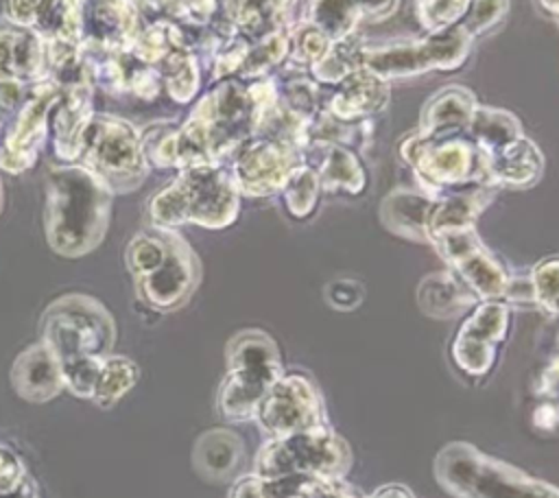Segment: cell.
Here are the masks:
<instances>
[{"label":"cell","instance_id":"1","mask_svg":"<svg viewBox=\"0 0 559 498\" xmlns=\"http://www.w3.org/2000/svg\"><path fill=\"white\" fill-rule=\"evenodd\" d=\"M111 341V319L94 299L81 295L63 297L46 312L44 345L52 352L63 384L81 398H92Z\"/></svg>","mask_w":559,"mask_h":498},{"label":"cell","instance_id":"2","mask_svg":"<svg viewBox=\"0 0 559 498\" xmlns=\"http://www.w3.org/2000/svg\"><path fill=\"white\" fill-rule=\"evenodd\" d=\"M109 192L83 166L50 170L46 197V234L50 247L63 256H81L96 247L107 229Z\"/></svg>","mask_w":559,"mask_h":498},{"label":"cell","instance_id":"3","mask_svg":"<svg viewBox=\"0 0 559 498\" xmlns=\"http://www.w3.org/2000/svg\"><path fill=\"white\" fill-rule=\"evenodd\" d=\"M435 476L454 498H559V489L550 483L533 478L463 441L439 450Z\"/></svg>","mask_w":559,"mask_h":498},{"label":"cell","instance_id":"4","mask_svg":"<svg viewBox=\"0 0 559 498\" xmlns=\"http://www.w3.org/2000/svg\"><path fill=\"white\" fill-rule=\"evenodd\" d=\"M238 194L231 173L218 164L188 166L153 197L151 218L166 229L181 223L225 227L238 214Z\"/></svg>","mask_w":559,"mask_h":498},{"label":"cell","instance_id":"5","mask_svg":"<svg viewBox=\"0 0 559 498\" xmlns=\"http://www.w3.org/2000/svg\"><path fill=\"white\" fill-rule=\"evenodd\" d=\"M349 463L352 452L347 441L330 426L321 424L266 439L255 456V474L266 483L286 478L345 476Z\"/></svg>","mask_w":559,"mask_h":498},{"label":"cell","instance_id":"6","mask_svg":"<svg viewBox=\"0 0 559 498\" xmlns=\"http://www.w3.org/2000/svg\"><path fill=\"white\" fill-rule=\"evenodd\" d=\"M282 376L273 339L260 330H245L227 345V376L218 391V408L231 422L255 417V408Z\"/></svg>","mask_w":559,"mask_h":498},{"label":"cell","instance_id":"7","mask_svg":"<svg viewBox=\"0 0 559 498\" xmlns=\"http://www.w3.org/2000/svg\"><path fill=\"white\" fill-rule=\"evenodd\" d=\"M402 157L415 170L421 188L428 194H439L461 186L485 183V166L476 144L461 131L408 135L400 146Z\"/></svg>","mask_w":559,"mask_h":498},{"label":"cell","instance_id":"8","mask_svg":"<svg viewBox=\"0 0 559 498\" xmlns=\"http://www.w3.org/2000/svg\"><path fill=\"white\" fill-rule=\"evenodd\" d=\"M79 157H83V168L96 175L109 190H131L146 173L142 140L131 124L111 116L87 120L81 133Z\"/></svg>","mask_w":559,"mask_h":498},{"label":"cell","instance_id":"9","mask_svg":"<svg viewBox=\"0 0 559 498\" xmlns=\"http://www.w3.org/2000/svg\"><path fill=\"white\" fill-rule=\"evenodd\" d=\"M472 37L456 24L424 39L395 42L362 50V68L376 76L402 79L426 70H456L469 52Z\"/></svg>","mask_w":559,"mask_h":498},{"label":"cell","instance_id":"10","mask_svg":"<svg viewBox=\"0 0 559 498\" xmlns=\"http://www.w3.org/2000/svg\"><path fill=\"white\" fill-rule=\"evenodd\" d=\"M301 164L299 146L258 133L234 151L231 177L238 192L249 197H266L280 192Z\"/></svg>","mask_w":559,"mask_h":498},{"label":"cell","instance_id":"11","mask_svg":"<svg viewBox=\"0 0 559 498\" xmlns=\"http://www.w3.org/2000/svg\"><path fill=\"white\" fill-rule=\"evenodd\" d=\"M269 437L325 424L323 400L317 384L304 374H282L264 393L253 417Z\"/></svg>","mask_w":559,"mask_h":498},{"label":"cell","instance_id":"12","mask_svg":"<svg viewBox=\"0 0 559 498\" xmlns=\"http://www.w3.org/2000/svg\"><path fill=\"white\" fill-rule=\"evenodd\" d=\"M430 245L450 264L452 273L478 297L500 299L507 293L509 275L500 262L483 247L474 227L445 232L430 240Z\"/></svg>","mask_w":559,"mask_h":498},{"label":"cell","instance_id":"13","mask_svg":"<svg viewBox=\"0 0 559 498\" xmlns=\"http://www.w3.org/2000/svg\"><path fill=\"white\" fill-rule=\"evenodd\" d=\"M511 310L500 299H483L465 317L452 341V360L467 376H485L509 330Z\"/></svg>","mask_w":559,"mask_h":498},{"label":"cell","instance_id":"14","mask_svg":"<svg viewBox=\"0 0 559 498\" xmlns=\"http://www.w3.org/2000/svg\"><path fill=\"white\" fill-rule=\"evenodd\" d=\"M199 280V264L190 247L177 236L168 234V249L162 262L138 280V290L146 304L159 310L181 306L194 290Z\"/></svg>","mask_w":559,"mask_h":498},{"label":"cell","instance_id":"15","mask_svg":"<svg viewBox=\"0 0 559 498\" xmlns=\"http://www.w3.org/2000/svg\"><path fill=\"white\" fill-rule=\"evenodd\" d=\"M478 151L483 157L485 177L491 186L526 188L537 181L544 168L539 149L522 131Z\"/></svg>","mask_w":559,"mask_h":498},{"label":"cell","instance_id":"16","mask_svg":"<svg viewBox=\"0 0 559 498\" xmlns=\"http://www.w3.org/2000/svg\"><path fill=\"white\" fill-rule=\"evenodd\" d=\"M55 98H57L55 83H44L35 90L33 98L24 105L13 133L7 138L4 149L0 151V166L4 170L17 173L28 168L35 162L37 144L44 138L46 114L52 107Z\"/></svg>","mask_w":559,"mask_h":498},{"label":"cell","instance_id":"17","mask_svg":"<svg viewBox=\"0 0 559 498\" xmlns=\"http://www.w3.org/2000/svg\"><path fill=\"white\" fill-rule=\"evenodd\" d=\"M386 100L389 81L376 76L373 72L360 66L338 83V90L330 98L328 114L336 120L352 122L356 118H365L384 109Z\"/></svg>","mask_w":559,"mask_h":498},{"label":"cell","instance_id":"18","mask_svg":"<svg viewBox=\"0 0 559 498\" xmlns=\"http://www.w3.org/2000/svg\"><path fill=\"white\" fill-rule=\"evenodd\" d=\"M13 387L28 400H48L63 387L61 369L52 352L41 343L26 349L13 365Z\"/></svg>","mask_w":559,"mask_h":498},{"label":"cell","instance_id":"19","mask_svg":"<svg viewBox=\"0 0 559 498\" xmlns=\"http://www.w3.org/2000/svg\"><path fill=\"white\" fill-rule=\"evenodd\" d=\"M474 109H476L474 94L461 85H450V87L437 92L424 105L419 131H424V133L465 131Z\"/></svg>","mask_w":559,"mask_h":498},{"label":"cell","instance_id":"20","mask_svg":"<svg viewBox=\"0 0 559 498\" xmlns=\"http://www.w3.org/2000/svg\"><path fill=\"white\" fill-rule=\"evenodd\" d=\"M417 301L426 315L443 319L476 306L480 299L452 271H441L421 280Z\"/></svg>","mask_w":559,"mask_h":498},{"label":"cell","instance_id":"21","mask_svg":"<svg viewBox=\"0 0 559 498\" xmlns=\"http://www.w3.org/2000/svg\"><path fill=\"white\" fill-rule=\"evenodd\" d=\"M430 203H432V194L428 192L395 190L384 199L380 216L391 232L404 238L426 242V221H428Z\"/></svg>","mask_w":559,"mask_h":498},{"label":"cell","instance_id":"22","mask_svg":"<svg viewBox=\"0 0 559 498\" xmlns=\"http://www.w3.org/2000/svg\"><path fill=\"white\" fill-rule=\"evenodd\" d=\"M295 0H227V15L234 26L253 39L282 31Z\"/></svg>","mask_w":559,"mask_h":498},{"label":"cell","instance_id":"23","mask_svg":"<svg viewBox=\"0 0 559 498\" xmlns=\"http://www.w3.org/2000/svg\"><path fill=\"white\" fill-rule=\"evenodd\" d=\"M44 50L33 33L0 31V81H24L37 76Z\"/></svg>","mask_w":559,"mask_h":498},{"label":"cell","instance_id":"24","mask_svg":"<svg viewBox=\"0 0 559 498\" xmlns=\"http://www.w3.org/2000/svg\"><path fill=\"white\" fill-rule=\"evenodd\" d=\"M242 459V441L231 430H210L194 448V463L210 478L229 476Z\"/></svg>","mask_w":559,"mask_h":498},{"label":"cell","instance_id":"25","mask_svg":"<svg viewBox=\"0 0 559 498\" xmlns=\"http://www.w3.org/2000/svg\"><path fill=\"white\" fill-rule=\"evenodd\" d=\"M325 155L317 168L321 190L360 192L365 188V173L352 151L341 144H323Z\"/></svg>","mask_w":559,"mask_h":498},{"label":"cell","instance_id":"26","mask_svg":"<svg viewBox=\"0 0 559 498\" xmlns=\"http://www.w3.org/2000/svg\"><path fill=\"white\" fill-rule=\"evenodd\" d=\"M306 22L314 24L332 42L356 33L360 11L356 0H310Z\"/></svg>","mask_w":559,"mask_h":498},{"label":"cell","instance_id":"27","mask_svg":"<svg viewBox=\"0 0 559 498\" xmlns=\"http://www.w3.org/2000/svg\"><path fill=\"white\" fill-rule=\"evenodd\" d=\"M362 50H365V46H362L360 37H356V33H352L343 39H336V42H332L328 52L312 66V74L321 83L336 85L347 74H352L354 70H358L362 66Z\"/></svg>","mask_w":559,"mask_h":498},{"label":"cell","instance_id":"28","mask_svg":"<svg viewBox=\"0 0 559 498\" xmlns=\"http://www.w3.org/2000/svg\"><path fill=\"white\" fill-rule=\"evenodd\" d=\"M138 378L140 369L135 363L120 356H107L100 365L92 398L100 408H109L138 382Z\"/></svg>","mask_w":559,"mask_h":498},{"label":"cell","instance_id":"29","mask_svg":"<svg viewBox=\"0 0 559 498\" xmlns=\"http://www.w3.org/2000/svg\"><path fill=\"white\" fill-rule=\"evenodd\" d=\"M284 192V203L286 210L295 216V218H306L319 199L321 192V183H319V175L317 168L301 164L286 181V186L282 188Z\"/></svg>","mask_w":559,"mask_h":498},{"label":"cell","instance_id":"30","mask_svg":"<svg viewBox=\"0 0 559 498\" xmlns=\"http://www.w3.org/2000/svg\"><path fill=\"white\" fill-rule=\"evenodd\" d=\"M288 55V35L277 31L255 39L253 46L247 48V55L240 63L242 76H260L271 66L280 63Z\"/></svg>","mask_w":559,"mask_h":498},{"label":"cell","instance_id":"31","mask_svg":"<svg viewBox=\"0 0 559 498\" xmlns=\"http://www.w3.org/2000/svg\"><path fill=\"white\" fill-rule=\"evenodd\" d=\"M528 282L533 301L548 315H559V256L537 262Z\"/></svg>","mask_w":559,"mask_h":498},{"label":"cell","instance_id":"32","mask_svg":"<svg viewBox=\"0 0 559 498\" xmlns=\"http://www.w3.org/2000/svg\"><path fill=\"white\" fill-rule=\"evenodd\" d=\"M330 46L332 39L310 22H301L297 28L288 33V57L301 66H314L328 52Z\"/></svg>","mask_w":559,"mask_h":498},{"label":"cell","instance_id":"33","mask_svg":"<svg viewBox=\"0 0 559 498\" xmlns=\"http://www.w3.org/2000/svg\"><path fill=\"white\" fill-rule=\"evenodd\" d=\"M469 0H417V15L428 33L456 26L465 15Z\"/></svg>","mask_w":559,"mask_h":498},{"label":"cell","instance_id":"34","mask_svg":"<svg viewBox=\"0 0 559 498\" xmlns=\"http://www.w3.org/2000/svg\"><path fill=\"white\" fill-rule=\"evenodd\" d=\"M507 7H509V0H469V7L461 17L459 26L469 37L483 35L504 17Z\"/></svg>","mask_w":559,"mask_h":498},{"label":"cell","instance_id":"35","mask_svg":"<svg viewBox=\"0 0 559 498\" xmlns=\"http://www.w3.org/2000/svg\"><path fill=\"white\" fill-rule=\"evenodd\" d=\"M295 491L304 498H367L358 487L347 483L343 476H317L299 478Z\"/></svg>","mask_w":559,"mask_h":498},{"label":"cell","instance_id":"36","mask_svg":"<svg viewBox=\"0 0 559 498\" xmlns=\"http://www.w3.org/2000/svg\"><path fill=\"white\" fill-rule=\"evenodd\" d=\"M24 470L13 452L0 446V496H11L26 485Z\"/></svg>","mask_w":559,"mask_h":498},{"label":"cell","instance_id":"37","mask_svg":"<svg viewBox=\"0 0 559 498\" xmlns=\"http://www.w3.org/2000/svg\"><path fill=\"white\" fill-rule=\"evenodd\" d=\"M360 284L352 280H336L328 288V299L334 308H354L360 301Z\"/></svg>","mask_w":559,"mask_h":498},{"label":"cell","instance_id":"38","mask_svg":"<svg viewBox=\"0 0 559 498\" xmlns=\"http://www.w3.org/2000/svg\"><path fill=\"white\" fill-rule=\"evenodd\" d=\"M166 2L170 4V9L177 15L188 17V20H192L197 24L205 22L212 15L214 4H216V0H166Z\"/></svg>","mask_w":559,"mask_h":498},{"label":"cell","instance_id":"39","mask_svg":"<svg viewBox=\"0 0 559 498\" xmlns=\"http://www.w3.org/2000/svg\"><path fill=\"white\" fill-rule=\"evenodd\" d=\"M229 498H275L269 483L262 481L255 472L242 476L236 481V485L229 491Z\"/></svg>","mask_w":559,"mask_h":498},{"label":"cell","instance_id":"40","mask_svg":"<svg viewBox=\"0 0 559 498\" xmlns=\"http://www.w3.org/2000/svg\"><path fill=\"white\" fill-rule=\"evenodd\" d=\"M360 17H371V20H382L391 15L397 7V0H356Z\"/></svg>","mask_w":559,"mask_h":498},{"label":"cell","instance_id":"41","mask_svg":"<svg viewBox=\"0 0 559 498\" xmlns=\"http://www.w3.org/2000/svg\"><path fill=\"white\" fill-rule=\"evenodd\" d=\"M39 2L41 0H9L7 9H9L11 20H15L20 24H33Z\"/></svg>","mask_w":559,"mask_h":498},{"label":"cell","instance_id":"42","mask_svg":"<svg viewBox=\"0 0 559 498\" xmlns=\"http://www.w3.org/2000/svg\"><path fill=\"white\" fill-rule=\"evenodd\" d=\"M367 498H415L413 491L404 485H397V483H391V485H382L378 487L371 496Z\"/></svg>","mask_w":559,"mask_h":498},{"label":"cell","instance_id":"43","mask_svg":"<svg viewBox=\"0 0 559 498\" xmlns=\"http://www.w3.org/2000/svg\"><path fill=\"white\" fill-rule=\"evenodd\" d=\"M539 4H542L550 15H555V17L559 20V0H539Z\"/></svg>","mask_w":559,"mask_h":498},{"label":"cell","instance_id":"44","mask_svg":"<svg viewBox=\"0 0 559 498\" xmlns=\"http://www.w3.org/2000/svg\"><path fill=\"white\" fill-rule=\"evenodd\" d=\"M280 498H304V496L293 489V491H288V494H284V496H280Z\"/></svg>","mask_w":559,"mask_h":498}]
</instances>
